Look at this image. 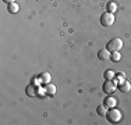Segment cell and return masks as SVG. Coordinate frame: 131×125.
<instances>
[{"mask_svg": "<svg viewBox=\"0 0 131 125\" xmlns=\"http://www.w3.org/2000/svg\"><path fill=\"white\" fill-rule=\"evenodd\" d=\"M121 112L120 110H117V108H113L112 107L110 110H109L107 112H106V118L109 120V122H112V124H116V122H120V120H121Z\"/></svg>", "mask_w": 131, "mask_h": 125, "instance_id": "6da1fadb", "label": "cell"}, {"mask_svg": "<svg viewBox=\"0 0 131 125\" xmlns=\"http://www.w3.org/2000/svg\"><path fill=\"white\" fill-rule=\"evenodd\" d=\"M121 47H123V40H121L120 38H113V39H110L107 43V46H106V49H107L109 52H118Z\"/></svg>", "mask_w": 131, "mask_h": 125, "instance_id": "7a4b0ae2", "label": "cell"}, {"mask_svg": "<svg viewBox=\"0 0 131 125\" xmlns=\"http://www.w3.org/2000/svg\"><path fill=\"white\" fill-rule=\"evenodd\" d=\"M113 22H114L113 12L106 11V12H103V14L101 15V24L103 25V27H110V25H113Z\"/></svg>", "mask_w": 131, "mask_h": 125, "instance_id": "3957f363", "label": "cell"}, {"mask_svg": "<svg viewBox=\"0 0 131 125\" xmlns=\"http://www.w3.org/2000/svg\"><path fill=\"white\" fill-rule=\"evenodd\" d=\"M102 88H103V92H105V93L110 95V93H113L114 90H116V83H114L112 79H106Z\"/></svg>", "mask_w": 131, "mask_h": 125, "instance_id": "277c9868", "label": "cell"}, {"mask_svg": "<svg viewBox=\"0 0 131 125\" xmlns=\"http://www.w3.org/2000/svg\"><path fill=\"white\" fill-rule=\"evenodd\" d=\"M118 89H120L121 92L127 93V92H130V89H131V83L128 81H123V82L118 83Z\"/></svg>", "mask_w": 131, "mask_h": 125, "instance_id": "5b68a950", "label": "cell"}, {"mask_svg": "<svg viewBox=\"0 0 131 125\" xmlns=\"http://www.w3.org/2000/svg\"><path fill=\"white\" fill-rule=\"evenodd\" d=\"M98 57L101 58V60H109V58H110V52H109L107 49H102L98 52Z\"/></svg>", "mask_w": 131, "mask_h": 125, "instance_id": "8992f818", "label": "cell"}, {"mask_svg": "<svg viewBox=\"0 0 131 125\" xmlns=\"http://www.w3.org/2000/svg\"><path fill=\"white\" fill-rule=\"evenodd\" d=\"M103 106L105 107H109V108L114 107V106H116V99L112 97V96H107V97L105 99V102H103Z\"/></svg>", "mask_w": 131, "mask_h": 125, "instance_id": "52a82bcc", "label": "cell"}, {"mask_svg": "<svg viewBox=\"0 0 131 125\" xmlns=\"http://www.w3.org/2000/svg\"><path fill=\"white\" fill-rule=\"evenodd\" d=\"M39 79L42 81L43 83H49V82H50V74H49V72L40 74V75H39Z\"/></svg>", "mask_w": 131, "mask_h": 125, "instance_id": "ba28073f", "label": "cell"}, {"mask_svg": "<svg viewBox=\"0 0 131 125\" xmlns=\"http://www.w3.org/2000/svg\"><path fill=\"white\" fill-rule=\"evenodd\" d=\"M7 10H8V12H11V14H15V12L18 11V4L17 3H10V4L7 6Z\"/></svg>", "mask_w": 131, "mask_h": 125, "instance_id": "9c48e42d", "label": "cell"}, {"mask_svg": "<svg viewBox=\"0 0 131 125\" xmlns=\"http://www.w3.org/2000/svg\"><path fill=\"white\" fill-rule=\"evenodd\" d=\"M121 58V54L118 52H112L110 53V60L112 61H118Z\"/></svg>", "mask_w": 131, "mask_h": 125, "instance_id": "30bf717a", "label": "cell"}, {"mask_svg": "<svg viewBox=\"0 0 131 125\" xmlns=\"http://www.w3.org/2000/svg\"><path fill=\"white\" fill-rule=\"evenodd\" d=\"M96 111H98L99 115H102V117H106V107L105 106H98V108H96Z\"/></svg>", "mask_w": 131, "mask_h": 125, "instance_id": "8fae6325", "label": "cell"}, {"mask_svg": "<svg viewBox=\"0 0 131 125\" xmlns=\"http://www.w3.org/2000/svg\"><path fill=\"white\" fill-rule=\"evenodd\" d=\"M106 8H107L109 12H113V11H116L117 6H116V3H107V4H106Z\"/></svg>", "mask_w": 131, "mask_h": 125, "instance_id": "7c38bea8", "label": "cell"}, {"mask_svg": "<svg viewBox=\"0 0 131 125\" xmlns=\"http://www.w3.org/2000/svg\"><path fill=\"white\" fill-rule=\"evenodd\" d=\"M35 89H36L35 86H31V85H29V86L27 88V95H28V96H36Z\"/></svg>", "mask_w": 131, "mask_h": 125, "instance_id": "4fadbf2b", "label": "cell"}, {"mask_svg": "<svg viewBox=\"0 0 131 125\" xmlns=\"http://www.w3.org/2000/svg\"><path fill=\"white\" fill-rule=\"evenodd\" d=\"M54 92H56L54 85H48L46 86V93H49V95H54Z\"/></svg>", "mask_w": 131, "mask_h": 125, "instance_id": "5bb4252c", "label": "cell"}, {"mask_svg": "<svg viewBox=\"0 0 131 125\" xmlns=\"http://www.w3.org/2000/svg\"><path fill=\"white\" fill-rule=\"evenodd\" d=\"M114 77V74H113V71H105V78L106 79H112V78Z\"/></svg>", "mask_w": 131, "mask_h": 125, "instance_id": "9a60e30c", "label": "cell"}, {"mask_svg": "<svg viewBox=\"0 0 131 125\" xmlns=\"http://www.w3.org/2000/svg\"><path fill=\"white\" fill-rule=\"evenodd\" d=\"M116 77H117V78H120V79H121V81H124V74H123V72H120V74H117V75H116Z\"/></svg>", "mask_w": 131, "mask_h": 125, "instance_id": "2e32d148", "label": "cell"}, {"mask_svg": "<svg viewBox=\"0 0 131 125\" xmlns=\"http://www.w3.org/2000/svg\"><path fill=\"white\" fill-rule=\"evenodd\" d=\"M4 3H7V4H10V3H14V0H3Z\"/></svg>", "mask_w": 131, "mask_h": 125, "instance_id": "e0dca14e", "label": "cell"}]
</instances>
